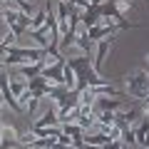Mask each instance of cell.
I'll return each mask as SVG.
<instances>
[{
    "instance_id": "obj_1",
    "label": "cell",
    "mask_w": 149,
    "mask_h": 149,
    "mask_svg": "<svg viewBox=\"0 0 149 149\" xmlns=\"http://www.w3.org/2000/svg\"><path fill=\"white\" fill-rule=\"evenodd\" d=\"M122 92L132 102L149 100V70L147 67H132L122 77Z\"/></svg>"
},
{
    "instance_id": "obj_2",
    "label": "cell",
    "mask_w": 149,
    "mask_h": 149,
    "mask_svg": "<svg viewBox=\"0 0 149 149\" xmlns=\"http://www.w3.org/2000/svg\"><path fill=\"white\" fill-rule=\"evenodd\" d=\"M3 22L8 25V32H13L15 37L30 30V15H22L17 10H3Z\"/></svg>"
},
{
    "instance_id": "obj_3",
    "label": "cell",
    "mask_w": 149,
    "mask_h": 149,
    "mask_svg": "<svg viewBox=\"0 0 149 149\" xmlns=\"http://www.w3.org/2000/svg\"><path fill=\"white\" fill-rule=\"evenodd\" d=\"M134 144H137L139 149L149 147V119L142 117L137 124H134Z\"/></svg>"
},
{
    "instance_id": "obj_4",
    "label": "cell",
    "mask_w": 149,
    "mask_h": 149,
    "mask_svg": "<svg viewBox=\"0 0 149 149\" xmlns=\"http://www.w3.org/2000/svg\"><path fill=\"white\" fill-rule=\"evenodd\" d=\"M27 37L32 40V47H40V50H47L50 47V27H40V30H27Z\"/></svg>"
},
{
    "instance_id": "obj_5",
    "label": "cell",
    "mask_w": 149,
    "mask_h": 149,
    "mask_svg": "<svg viewBox=\"0 0 149 149\" xmlns=\"http://www.w3.org/2000/svg\"><path fill=\"white\" fill-rule=\"evenodd\" d=\"M62 67H65V55L55 65H50V67L42 70V77L50 82V85H62Z\"/></svg>"
},
{
    "instance_id": "obj_6",
    "label": "cell",
    "mask_w": 149,
    "mask_h": 149,
    "mask_svg": "<svg viewBox=\"0 0 149 149\" xmlns=\"http://www.w3.org/2000/svg\"><path fill=\"white\" fill-rule=\"evenodd\" d=\"M109 142L107 139V134H102L100 129L92 124L90 129H85V137H82V144H90V147H104V144Z\"/></svg>"
},
{
    "instance_id": "obj_7",
    "label": "cell",
    "mask_w": 149,
    "mask_h": 149,
    "mask_svg": "<svg viewBox=\"0 0 149 149\" xmlns=\"http://www.w3.org/2000/svg\"><path fill=\"white\" fill-rule=\"evenodd\" d=\"M60 127H62V132H65V134H67V137L74 142V147H80V149L85 147V144H82V137H85V129H82L77 122H65V124H60Z\"/></svg>"
},
{
    "instance_id": "obj_8",
    "label": "cell",
    "mask_w": 149,
    "mask_h": 149,
    "mask_svg": "<svg viewBox=\"0 0 149 149\" xmlns=\"http://www.w3.org/2000/svg\"><path fill=\"white\" fill-rule=\"evenodd\" d=\"M42 127H57V112H55V104H50V109L45 112L42 117L32 122V129H42Z\"/></svg>"
},
{
    "instance_id": "obj_9",
    "label": "cell",
    "mask_w": 149,
    "mask_h": 149,
    "mask_svg": "<svg viewBox=\"0 0 149 149\" xmlns=\"http://www.w3.org/2000/svg\"><path fill=\"white\" fill-rule=\"evenodd\" d=\"M47 90H50V82L45 80L42 74H37V77H32V80H30V92L35 97H45V95H47Z\"/></svg>"
},
{
    "instance_id": "obj_10",
    "label": "cell",
    "mask_w": 149,
    "mask_h": 149,
    "mask_svg": "<svg viewBox=\"0 0 149 149\" xmlns=\"http://www.w3.org/2000/svg\"><path fill=\"white\" fill-rule=\"evenodd\" d=\"M62 85L67 87L70 92H77V74H74V70L67 65V60H65V67H62Z\"/></svg>"
},
{
    "instance_id": "obj_11",
    "label": "cell",
    "mask_w": 149,
    "mask_h": 149,
    "mask_svg": "<svg viewBox=\"0 0 149 149\" xmlns=\"http://www.w3.org/2000/svg\"><path fill=\"white\" fill-rule=\"evenodd\" d=\"M144 67H147V70H149V52H147V55H144Z\"/></svg>"
},
{
    "instance_id": "obj_12",
    "label": "cell",
    "mask_w": 149,
    "mask_h": 149,
    "mask_svg": "<svg viewBox=\"0 0 149 149\" xmlns=\"http://www.w3.org/2000/svg\"><path fill=\"white\" fill-rule=\"evenodd\" d=\"M82 149H100V147H90V144H85V147H82Z\"/></svg>"
},
{
    "instance_id": "obj_13",
    "label": "cell",
    "mask_w": 149,
    "mask_h": 149,
    "mask_svg": "<svg viewBox=\"0 0 149 149\" xmlns=\"http://www.w3.org/2000/svg\"><path fill=\"white\" fill-rule=\"evenodd\" d=\"M147 149H149V147H147Z\"/></svg>"
}]
</instances>
